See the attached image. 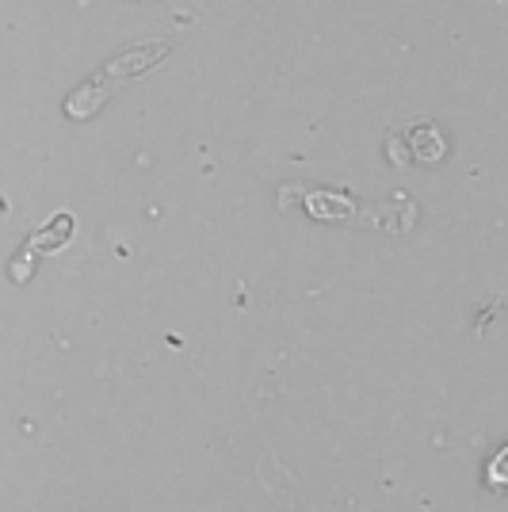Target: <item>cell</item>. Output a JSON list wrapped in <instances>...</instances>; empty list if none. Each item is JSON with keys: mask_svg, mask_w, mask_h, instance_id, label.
Segmentation results:
<instances>
[{"mask_svg": "<svg viewBox=\"0 0 508 512\" xmlns=\"http://www.w3.org/2000/svg\"><path fill=\"white\" fill-rule=\"evenodd\" d=\"M283 192L291 195H302V207L310 218H325V222H348V218H356L360 207L348 199V195H337V192H321V188H283Z\"/></svg>", "mask_w": 508, "mask_h": 512, "instance_id": "3957f363", "label": "cell"}, {"mask_svg": "<svg viewBox=\"0 0 508 512\" xmlns=\"http://www.w3.org/2000/svg\"><path fill=\"white\" fill-rule=\"evenodd\" d=\"M169 54H172V39H153V43H138V46L119 50L111 62H104L88 81H81V85L69 92L65 115H69V119H88V115H96L119 88L130 85V81H138L142 73H149L153 65H161Z\"/></svg>", "mask_w": 508, "mask_h": 512, "instance_id": "6da1fadb", "label": "cell"}, {"mask_svg": "<svg viewBox=\"0 0 508 512\" xmlns=\"http://www.w3.org/2000/svg\"><path fill=\"white\" fill-rule=\"evenodd\" d=\"M69 237H73V214H58V218H50L46 226H39L35 234L27 237V245L16 253L12 268H8V276L23 283V279L31 276V264L39 260V253H54V249H62Z\"/></svg>", "mask_w": 508, "mask_h": 512, "instance_id": "7a4b0ae2", "label": "cell"}]
</instances>
